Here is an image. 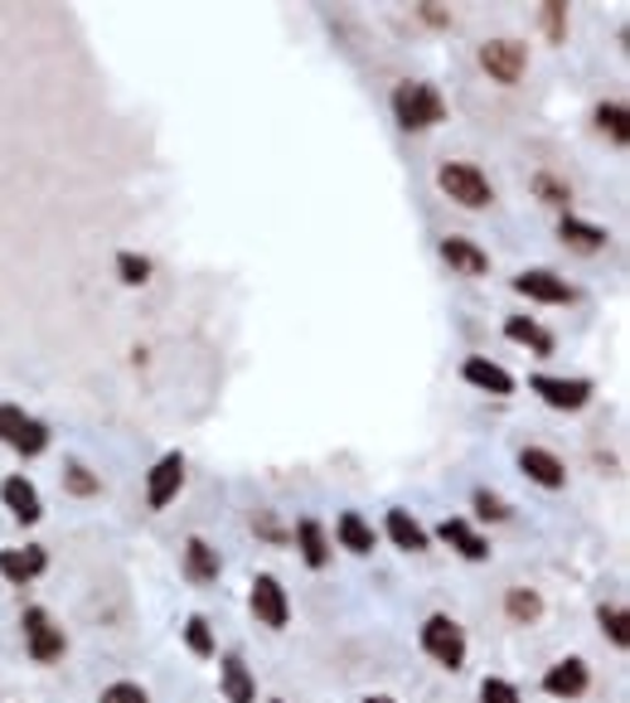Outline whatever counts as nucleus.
<instances>
[{
  "label": "nucleus",
  "instance_id": "obj_34",
  "mask_svg": "<svg viewBox=\"0 0 630 703\" xmlns=\"http://www.w3.org/2000/svg\"><path fill=\"white\" fill-rule=\"evenodd\" d=\"M476 509H480L485 519H504V515H509V509H504V500H495L490 490H480V495H476Z\"/></svg>",
  "mask_w": 630,
  "mask_h": 703
},
{
  "label": "nucleus",
  "instance_id": "obj_12",
  "mask_svg": "<svg viewBox=\"0 0 630 703\" xmlns=\"http://www.w3.org/2000/svg\"><path fill=\"white\" fill-rule=\"evenodd\" d=\"M436 533H442V543H452V549H456L460 558H470V563H480V558H490V543H485L480 533L466 524V519H446V524L436 529Z\"/></svg>",
  "mask_w": 630,
  "mask_h": 703
},
{
  "label": "nucleus",
  "instance_id": "obj_30",
  "mask_svg": "<svg viewBox=\"0 0 630 703\" xmlns=\"http://www.w3.org/2000/svg\"><path fill=\"white\" fill-rule=\"evenodd\" d=\"M601 626H606V636L616 640V646H630V630H626V612L621 606H601Z\"/></svg>",
  "mask_w": 630,
  "mask_h": 703
},
{
  "label": "nucleus",
  "instance_id": "obj_10",
  "mask_svg": "<svg viewBox=\"0 0 630 703\" xmlns=\"http://www.w3.org/2000/svg\"><path fill=\"white\" fill-rule=\"evenodd\" d=\"M514 291L519 296H529V301H548V306H567L573 301V286L563 282V277H553V272H519L514 277Z\"/></svg>",
  "mask_w": 630,
  "mask_h": 703
},
{
  "label": "nucleus",
  "instance_id": "obj_15",
  "mask_svg": "<svg viewBox=\"0 0 630 703\" xmlns=\"http://www.w3.org/2000/svg\"><path fill=\"white\" fill-rule=\"evenodd\" d=\"M466 383H476L485 388V393H495V398H504V393H514V379L500 369V364H490V359H466Z\"/></svg>",
  "mask_w": 630,
  "mask_h": 703
},
{
  "label": "nucleus",
  "instance_id": "obj_21",
  "mask_svg": "<svg viewBox=\"0 0 630 703\" xmlns=\"http://www.w3.org/2000/svg\"><path fill=\"white\" fill-rule=\"evenodd\" d=\"M296 539H301V558H306L311 567H325V563H330V543H325V529L315 524V519H301V524H296Z\"/></svg>",
  "mask_w": 630,
  "mask_h": 703
},
{
  "label": "nucleus",
  "instance_id": "obj_7",
  "mask_svg": "<svg viewBox=\"0 0 630 703\" xmlns=\"http://www.w3.org/2000/svg\"><path fill=\"white\" fill-rule=\"evenodd\" d=\"M533 393H539L548 408L577 412L591 398V383L587 379H553V374H539V379H533Z\"/></svg>",
  "mask_w": 630,
  "mask_h": 703
},
{
  "label": "nucleus",
  "instance_id": "obj_17",
  "mask_svg": "<svg viewBox=\"0 0 630 703\" xmlns=\"http://www.w3.org/2000/svg\"><path fill=\"white\" fill-rule=\"evenodd\" d=\"M442 258L452 262L460 277H480L485 267H490V258H485L476 242H466V238H446V242H442Z\"/></svg>",
  "mask_w": 630,
  "mask_h": 703
},
{
  "label": "nucleus",
  "instance_id": "obj_36",
  "mask_svg": "<svg viewBox=\"0 0 630 703\" xmlns=\"http://www.w3.org/2000/svg\"><path fill=\"white\" fill-rule=\"evenodd\" d=\"M363 703H393V699H383V694H369V699H363Z\"/></svg>",
  "mask_w": 630,
  "mask_h": 703
},
{
  "label": "nucleus",
  "instance_id": "obj_1",
  "mask_svg": "<svg viewBox=\"0 0 630 703\" xmlns=\"http://www.w3.org/2000/svg\"><path fill=\"white\" fill-rule=\"evenodd\" d=\"M393 117H398V127H408V131H427L436 121H446V102L432 83H398Z\"/></svg>",
  "mask_w": 630,
  "mask_h": 703
},
{
  "label": "nucleus",
  "instance_id": "obj_14",
  "mask_svg": "<svg viewBox=\"0 0 630 703\" xmlns=\"http://www.w3.org/2000/svg\"><path fill=\"white\" fill-rule=\"evenodd\" d=\"M0 500L10 505V515L24 519V524H34L40 519V495H34V485L24 476H10L6 485H0Z\"/></svg>",
  "mask_w": 630,
  "mask_h": 703
},
{
  "label": "nucleus",
  "instance_id": "obj_24",
  "mask_svg": "<svg viewBox=\"0 0 630 703\" xmlns=\"http://www.w3.org/2000/svg\"><path fill=\"white\" fill-rule=\"evenodd\" d=\"M504 335H509V339H519V345H529V349H539V355H553V335L543 331V325L524 321V315H514V321L504 325Z\"/></svg>",
  "mask_w": 630,
  "mask_h": 703
},
{
  "label": "nucleus",
  "instance_id": "obj_22",
  "mask_svg": "<svg viewBox=\"0 0 630 703\" xmlns=\"http://www.w3.org/2000/svg\"><path fill=\"white\" fill-rule=\"evenodd\" d=\"M563 242L577 252H601L606 248V228L582 224V218H563Z\"/></svg>",
  "mask_w": 630,
  "mask_h": 703
},
{
  "label": "nucleus",
  "instance_id": "obj_3",
  "mask_svg": "<svg viewBox=\"0 0 630 703\" xmlns=\"http://www.w3.org/2000/svg\"><path fill=\"white\" fill-rule=\"evenodd\" d=\"M436 180H442V190L452 194L460 209H485V204L495 199L490 180H485L476 165H460V161H452V165H442V175H436Z\"/></svg>",
  "mask_w": 630,
  "mask_h": 703
},
{
  "label": "nucleus",
  "instance_id": "obj_25",
  "mask_svg": "<svg viewBox=\"0 0 630 703\" xmlns=\"http://www.w3.org/2000/svg\"><path fill=\"white\" fill-rule=\"evenodd\" d=\"M539 612H543L539 592H529V587H514V592H509V616H514V621H519V626L539 621Z\"/></svg>",
  "mask_w": 630,
  "mask_h": 703
},
{
  "label": "nucleus",
  "instance_id": "obj_29",
  "mask_svg": "<svg viewBox=\"0 0 630 703\" xmlns=\"http://www.w3.org/2000/svg\"><path fill=\"white\" fill-rule=\"evenodd\" d=\"M185 640H189V650H194V655H214V636H209V621H204V616H189Z\"/></svg>",
  "mask_w": 630,
  "mask_h": 703
},
{
  "label": "nucleus",
  "instance_id": "obj_11",
  "mask_svg": "<svg viewBox=\"0 0 630 703\" xmlns=\"http://www.w3.org/2000/svg\"><path fill=\"white\" fill-rule=\"evenodd\" d=\"M519 466H524V476L533 485H543V490H563L567 485L563 461H557L553 452H543V446H524V452H519Z\"/></svg>",
  "mask_w": 630,
  "mask_h": 703
},
{
  "label": "nucleus",
  "instance_id": "obj_13",
  "mask_svg": "<svg viewBox=\"0 0 630 703\" xmlns=\"http://www.w3.org/2000/svg\"><path fill=\"white\" fill-rule=\"evenodd\" d=\"M543 689H548L553 699H577L582 689H587V664H582V660H563V664H553V670L543 674Z\"/></svg>",
  "mask_w": 630,
  "mask_h": 703
},
{
  "label": "nucleus",
  "instance_id": "obj_4",
  "mask_svg": "<svg viewBox=\"0 0 630 703\" xmlns=\"http://www.w3.org/2000/svg\"><path fill=\"white\" fill-rule=\"evenodd\" d=\"M422 650H427L432 660H442L446 670H460V664H466V636H460V626L452 616H427V626H422Z\"/></svg>",
  "mask_w": 630,
  "mask_h": 703
},
{
  "label": "nucleus",
  "instance_id": "obj_5",
  "mask_svg": "<svg viewBox=\"0 0 630 703\" xmlns=\"http://www.w3.org/2000/svg\"><path fill=\"white\" fill-rule=\"evenodd\" d=\"M24 646H30V655L40 664H54L58 655H64V630L48 621L44 606H30V612H24Z\"/></svg>",
  "mask_w": 630,
  "mask_h": 703
},
{
  "label": "nucleus",
  "instance_id": "obj_8",
  "mask_svg": "<svg viewBox=\"0 0 630 703\" xmlns=\"http://www.w3.org/2000/svg\"><path fill=\"white\" fill-rule=\"evenodd\" d=\"M180 480H185V456H180V452L161 456V461H155V471H151V485H145V505H151V509H165L170 500H175Z\"/></svg>",
  "mask_w": 630,
  "mask_h": 703
},
{
  "label": "nucleus",
  "instance_id": "obj_27",
  "mask_svg": "<svg viewBox=\"0 0 630 703\" xmlns=\"http://www.w3.org/2000/svg\"><path fill=\"white\" fill-rule=\"evenodd\" d=\"M533 194H539L543 204H557V209H563V204L573 199V190H567L557 175H539V180H533Z\"/></svg>",
  "mask_w": 630,
  "mask_h": 703
},
{
  "label": "nucleus",
  "instance_id": "obj_16",
  "mask_svg": "<svg viewBox=\"0 0 630 703\" xmlns=\"http://www.w3.org/2000/svg\"><path fill=\"white\" fill-rule=\"evenodd\" d=\"M388 539H393L398 549H408V553H422V549H427V529H422L417 519L408 515V509H388Z\"/></svg>",
  "mask_w": 630,
  "mask_h": 703
},
{
  "label": "nucleus",
  "instance_id": "obj_20",
  "mask_svg": "<svg viewBox=\"0 0 630 703\" xmlns=\"http://www.w3.org/2000/svg\"><path fill=\"white\" fill-rule=\"evenodd\" d=\"M224 694H228V703H252V699H258L248 664H242L238 655H228V660H224Z\"/></svg>",
  "mask_w": 630,
  "mask_h": 703
},
{
  "label": "nucleus",
  "instance_id": "obj_28",
  "mask_svg": "<svg viewBox=\"0 0 630 703\" xmlns=\"http://www.w3.org/2000/svg\"><path fill=\"white\" fill-rule=\"evenodd\" d=\"M117 272H121V282H127V286H141L145 277H151V262L137 258V252H121V258H117Z\"/></svg>",
  "mask_w": 630,
  "mask_h": 703
},
{
  "label": "nucleus",
  "instance_id": "obj_9",
  "mask_svg": "<svg viewBox=\"0 0 630 703\" xmlns=\"http://www.w3.org/2000/svg\"><path fill=\"white\" fill-rule=\"evenodd\" d=\"M252 612H258V621H262V626L282 630V626H286V616H291L282 582H276V577H258V582H252Z\"/></svg>",
  "mask_w": 630,
  "mask_h": 703
},
{
  "label": "nucleus",
  "instance_id": "obj_18",
  "mask_svg": "<svg viewBox=\"0 0 630 703\" xmlns=\"http://www.w3.org/2000/svg\"><path fill=\"white\" fill-rule=\"evenodd\" d=\"M0 573H6L10 582H30L44 573V549H10L0 553Z\"/></svg>",
  "mask_w": 630,
  "mask_h": 703
},
{
  "label": "nucleus",
  "instance_id": "obj_35",
  "mask_svg": "<svg viewBox=\"0 0 630 703\" xmlns=\"http://www.w3.org/2000/svg\"><path fill=\"white\" fill-rule=\"evenodd\" d=\"M543 24H548L553 40H563V6H548V10H543Z\"/></svg>",
  "mask_w": 630,
  "mask_h": 703
},
{
  "label": "nucleus",
  "instance_id": "obj_31",
  "mask_svg": "<svg viewBox=\"0 0 630 703\" xmlns=\"http://www.w3.org/2000/svg\"><path fill=\"white\" fill-rule=\"evenodd\" d=\"M480 699H485V703H519V689L504 684V679H485V684H480Z\"/></svg>",
  "mask_w": 630,
  "mask_h": 703
},
{
  "label": "nucleus",
  "instance_id": "obj_6",
  "mask_svg": "<svg viewBox=\"0 0 630 703\" xmlns=\"http://www.w3.org/2000/svg\"><path fill=\"white\" fill-rule=\"evenodd\" d=\"M524 44H514V40H490L480 48V68L490 73L495 83H519V73H524Z\"/></svg>",
  "mask_w": 630,
  "mask_h": 703
},
{
  "label": "nucleus",
  "instance_id": "obj_26",
  "mask_svg": "<svg viewBox=\"0 0 630 703\" xmlns=\"http://www.w3.org/2000/svg\"><path fill=\"white\" fill-rule=\"evenodd\" d=\"M597 121H601V131H611V141H616V145H626V141H630L626 107H621V102H606L601 112H597Z\"/></svg>",
  "mask_w": 630,
  "mask_h": 703
},
{
  "label": "nucleus",
  "instance_id": "obj_23",
  "mask_svg": "<svg viewBox=\"0 0 630 703\" xmlns=\"http://www.w3.org/2000/svg\"><path fill=\"white\" fill-rule=\"evenodd\" d=\"M339 543H345L349 553H373V529L363 524L355 509H345V515H339Z\"/></svg>",
  "mask_w": 630,
  "mask_h": 703
},
{
  "label": "nucleus",
  "instance_id": "obj_2",
  "mask_svg": "<svg viewBox=\"0 0 630 703\" xmlns=\"http://www.w3.org/2000/svg\"><path fill=\"white\" fill-rule=\"evenodd\" d=\"M0 442L15 446V452H24V456H40L48 446V428L40 418H30L24 408L6 403V408H0Z\"/></svg>",
  "mask_w": 630,
  "mask_h": 703
},
{
  "label": "nucleus",
  "instance_id": "obj_32",
  "mask_svg": "<svg viewBox=\"0 0 630 703\" xmlns=\"http://www.w3.org/2000/svg\"><path fill=\"white\" fill-rule=\"evenodd\" d=\"M102 703H151V699H145L141 684H112L102 689Z\"/></svg>",
  "mask_w": 630,
  "mask_h": 703
},
{
  "label": "nucleus",
  "instance_id": "obj_33",
  "mask_svg": "<svg viewBox=\"0 0 630 703\" xmlns=\"http://www.w3.org/2000/svg\"><path fill=\"white\" fill-rule=\"evenodd\" d=\"M68 490L73 495H93L97 490V476H88V466H68Z\"/></svg>",
  "mask_w": 630,
  "mask_h": 703
},
{
  "label": "nucleus",
  "instance_id": "obj_19",
  "mask_svg": "<svg viewBox=\"0 0 630 703\" xmlns=\"http://www.w3.org/2000/svg\"><path fill=\"white\" fill-rule=\"evenodd\" d=\"M185 577L189 582H214L218 577V553L204 539H189L185 543Z\"/></svg>",
  "mask_w": 630,
  "mask_h": 703
}]
</instances>
